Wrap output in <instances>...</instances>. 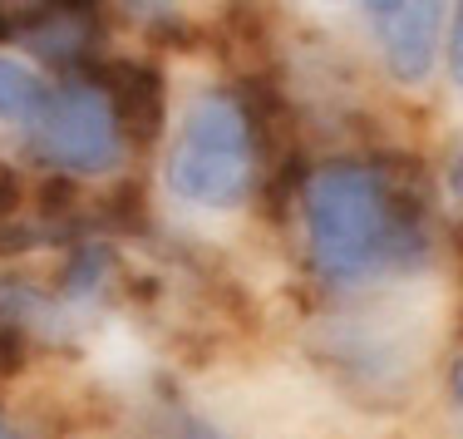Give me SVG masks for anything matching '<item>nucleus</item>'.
Listing matches in <instances>:
<instances>
[{"label":"nucleus","mask_w":463,"mask_h":439,"mask_svg":"<svg viewBox=\"0 0 463 439\" xmlns=\"http://www.w3.org/2000/svg\"><path fill=\"white\" fill-rule=\"evenodd\" d=\"M311 267L330 287L424 262V188L410 173L370 163H326L306 178Z\"/></svg>","instance_id":"f257e3e1"},{"label":"nucleus","mask_w":463,"mask_h":439,"mask_svg":"<svg viewBox=\"0 0 463 439\" xmlns=\"http://www.w3.org/2000/svg\"><path fill=\"white\" fill-rule=\"evenodd\" d=\"M257 183V138L237 94H207L168 153V188L197 207H232Z\"/></svg>","instance_id":"f03ea898"},{"label":"nucleus","mask_w":463,"mask_h":439,"mask_svg":"<svg viewBox=\"0 0 463 439\" xmlns=\"http://www.w3.org/2000/svg\"><path fill=\"white\" fill-rule=\"evenodd\" d=\"M40 163L60 173H109L118 163V124L99 84H64L35 124Z\"/></svg>","instance_id":"7ed1b4c3"},{"label":"nucleus","mask_w":463,"mask_h":439,"mask_svg":"<svg viewBox=\"0 0 463 439\" xmlns=\"http://www.w3.org/2000/svg\"><path fill=\"white\" fill-rule=\"evenodd\" d=\"M99 90H104L109 109H114L118 134L134 144H153L163 134V74L148 60H104L94 64Z\"/></svg>","instance_id":"20e7f679"},{"label":"nucleus","mask_w":463,"mask_h":439,"mask_svg":"<svg viewBox=\"0 0 463 439\" xmlns=\"http://www.w3.org/2000/svg\"><path fill=\"white\" fill-rule=\"evenodd\" d=\"M374 40L384 50L400 80H424L434 64V40H439V5H370Z\"/></svg>","instance_id":"39448f33"},{"label":"nucleus","mask_w":463,"mask_h":439,"mask_svg":"<svg viewBox=\"0 0 463 439\" xmlns=\"http://www.w3.org/2000/svg\"><path fill=\"white\" fill-rule=\"evenodd\" d=\"M50 104V90L15 60H0V114L15 119V124H40Z\"/></svg>","instance_id":"423d86ee"},{"label":"nucleus","mask_w":463,"mask_h":439,"mask_svg":"<svg viewBox=\"0 0 463 439\" xmlns=\"http://www.w3.org/2000/svg\"><path fill=\"white\" fill-rule=\"evenodd\" d=\"M104 207H109V223L114 227H143V188L138 183H118Z\"/></svg>","instance_id":"0eeeda50"},{"label":"nucleus","mask_w":463,"mask_h":439,"mask_svg":"<svg viewBox=\"0 0 463 439\" xmlns=\"http://www.w3.org/2000/svg\"><path fill=\"white\" fill-rule=\"evenodd\" d=\"M25 366V326L15 316H0V376H15Z\"/></svg>","instance_id":"6e6552de"},{"label":"nucleus","mask_w":463,"mask_h":439,"mask_svg":"<svg viewBox=\"0 0 463 439\" xmlns=\"http://www.w3.org/2000/svg\"><path fill=\"white\" fill-rule=\"evenodd\" d=\"M15 203H20V178L10 168H0V217L15 213Z\"/></svg>","instance_id":"1a4fd4ad"},{"label":"nucleus","mask_w":463,"mask_h":439,"mask_svg":"<svg viewBox=\"0 0 463 439\" xmlns=\"http://www.w3.org/2000/svg\"><path fill=\"white\" fill-rule=\"evenodd\" d=\"M454 80L463 84V10H458V25H454Z\"/></svg>","instance_id":"9d476101"},{"label":"nucleus","mask_w":463,"mask_h":439,"mask_svg":"<svg viewBox=\"0 0 463 439\" xmlns=\"http://www.w3.org/2000/svg\"><path fill=\"white\" fill-rule=\"evenodd\" d=\"M449 183H454V193L463 197V153H458V158H454V173H449Z\"/></svg>","instance_id":"9b49d317"},{"label":"nucleus","mask_w":463,"mask_h":439,"mask_svg":"<svg viewBox=\"0 0 463 439\" xmlns=\"http://www.w3.org/2000/svg\"><path fill=\"white\" fill-rule=\"evenodd\" d=\"M454 395L463 400V356H458V366H454Z\"/></svg>","instance_id":"f8f14e48"},{"label":"nucleus","mask_w":463,"mask_h":439,"mask_svg":"<svg viewBox=\"0 0 463 439\" xmlns=\"http://www.w3.org/2000/svg\"><path fill=\"white\" fill-rule=\"evenodd\" d=\"M0 439H15V434H10V425H5V420H0Z\"/></svg>","instance_id":"ddd939ff"}]
</instances>
